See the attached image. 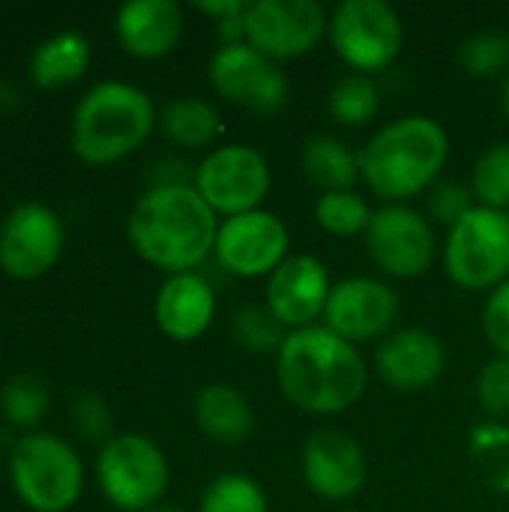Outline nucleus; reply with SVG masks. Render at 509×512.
Listing matches in <instances>:
<instances>
[{"instance_id":"obj_1","label":"nucleus","mask_w":509,"mask_h":512,"mask_svg":"<svg viewBox=\"0 0 509 512\" xmlns=\"http://www.w3.org/2000/svg\"><path fill=\"white\" fill-rule=\"evenodd\" d=\"M276 378L282 396L306 414H342L369 387V369L357 345L318 324L285 336L276 354Z\"/></svg>"},{"instance_id":"obj_2","label":"nucleus","mask_w":509,"mask_h":512,"mask_svg":"<svg viewBox=\"0 0 509 512\" xmlns=\"http://www.w3.org/2000/svg\"><path fill=\"white\" fill-rule=\"evenodd\" d=\"M216 234V213L195 186H153L135 201L126 219L132 249L168 276L195 273L213 252Z\"/></svg>"},{"instance_id":"obj_3","label":"nucleus","mask_w":509,"mask_h":512,"mask_svg":"<svg viewBox=\"0 0 509 512\" xmlns=\"http://www.w3.org/2000/svg\"><path fill=\"white\" fill-rule=\"evenodd\" d=\"M450 138L441 123L423 114L399 117L378 129L357 153L366 186L393 204L429 192L447 162Z\"/></svg>"},{"instance_id":"obj_4","label":"nucleus","mask_w":509,"mask_h":512,"mask_svg":"<svg viewBox=\"0 0 509 512\" xmlns=\"http://www.w3.org/2000/svg\"><path fill=\"white\" fill-rule=\"evenodd\" d=\"M153 99L129 81H99L75 105L69 141L81 162L111 165L135 153L156 126Z\"/></svg>"},{"instance_id":"obj_5","label":"nucleus","mask_w":509,"mask_h":512,"mask_svg":"<svg viewBox=\"0 0 509 512\" xmlns=\"http://www.w3.org/2000/svg\"><path fill=\"white\" fill-rule=\"evenodd\" d=\"M9 480L27 510L66 512L81 498L84 465L60 435L27 432L9 453Z\"/></svg>"},{"instance_id":"obj_6","label":"nucleus","mask_w":509,"mask_h":512,"mask_svg":"<svg viewBox=\"0 0 509 512\" xmlns=\"http://www.w3.org/2000/svg\"><path fill=\"white\" fill-rule=\"evenodd\" d=\"M168 459L147 435H111L96 456V480L111 507L123 512H147L168 489Z\"/></svg>"},{"instance_id":"obj_7","label":"nucleus","mask_w":509,"mask_h":512,"mask_svg":"<svg viewBox=\"0 0 509 512\" xmlns=\"http://www.w3.org/2000/svg\"><path fill=\"white\" fill-rule=\"evenodd\" d=\"M444 267L465 291H495L504 285L509 279V213L477 204L450 228Z\"/></svg>"},{"instance_id":"obj_8","label":"nucleus","mask_w":509,"mask_h":512,"mask_svg":"<svg viewBox=\"0 0 509 512\" xmlns=\"http://www.w3.org/2000/svg\"><path fill=\"white\" fill-rule=\"evenodd\" d=\"M336 54L360 75L387 69L405 42L399 12L384 0H342L327 24Z\"/></svg>"},{"instance_id":"obj_9","label":"nucleus","mask_w":509,"mask_h":512,"mask_svg":"<svg viewBox=\"0 0 509 512\" xmlns=\"http://www.w3.org/2000/svg\"><path fill=\"white\" fill-rule=\"evenodd\" d=\"M195 189L213 213H252L270 192V165L255 147L225 144L201 159L195 168Z\"/></svg>"},{"instance_id":"obj_10","label":"nucleus","mask_w":509,"mask_h":512,"mask_svg":"<svg viewBox=\"0 0 509 512\" xmlns=\"http://www.w3.org/2000/svg\"><path fill=\"white\" fill-rule=\"evenodd\" d=\"M66 228L57 210L24 201L0 222V270L12 279H39L63 255Z\"/></svg>"},{"instance_id":"obj_11","label":"nucleus","mask_w":509,"mask_h":512,"mask_svg":"<svg viewBox=\"0 0 509 512\" xmlns=\"http://www.w3.org/2000/svg\"><path fill=\"white\" fill-rule=\"evenodd\" d=\"M327 24L315 0H255L246 12V42L273 63L297 60L321 42Z\"/></svg>"},{"instance_id":"obj_12","label":"nucleus","mask_w":509,"mask_h":512,"mask_svg":"<svg viewBox=\"0 0 509 512\" xmlns=\"http://www.w3.org/2000/svg\"><path fill=\"white\" fill-rule=\"evenodd\" d=\"M369 255L393 279H417L435 261V231L429 216L408 204H387L366 228Z\"/></svg>"},{"instance_id":"obj_13","label":"nucleus","mask_w":509,"mask_h":512,"mask_svg":"<svg viewBox=\"0 0 509 512\" xmlns=\"http://www.w3.org/2000/svg\"><path fill=\"white\" fill-rule=\"evenodd\" d=\"M207 75L222 99L243 105L255 114H276L288 102L285 72L279 69V63L255 51L249 42L222 45L210 57Z\"/></svg>"},{"instance_id":"obj_14","label":"nucleus","mask_w":509,"mask_h":512,"mask_svg":"<svg viewBox=\"0 0 509 512\" xmlns=\"http://www.w3.org/2000/svg\"><path fill=\"white\" fill-rule=\"evenodd\" d=\"M213 252L222 270L234 276H270L288 258V228L279 216L267 210L228 216L219 225Z\"/></svg>"},{"instance_id":"obj_15","label":"nucleus","mask_w":509,"mask_h":512,"mask_svg":"<svg viewBox=\"0 0 509 512\" xmlns=\"http://www.w3.org/2000/svg\"><path fill=\"white\" fill-rule=\"evenodd\" d=\"M396 318H399L396 291L372 276H351L333 285L324 309V327L348 339L351 345L375 342L378 336H387Z\"/></svg>"},{"instance_id":"obj_16","label":"nucleus","mask_w":509,"mask_h":512,"mask_svg":"<svg viewBox=\"0 0 509 512\" xmlns=\"http://www.w3.org/2000/svg\"><path fill=\"white\" fill-rule=\"evenodd\" d=\"M330 273L315 255H288L267 279V309L291 333L315 327L330 300Z\"/></svg>"},{"instance_id":"obj_17","label":"nucleus","mask_w":509,"mask_h":512,"mask_svg":"<svg viewBox=\"0 0 509 512\" xmlns=\"http://www.w3.org/2000/svg\"><path fill=\"white\" fill-rule=\"evenodd\" d=\"M306 486L324 501H351L366 486L363 447L339 429H318L303 444Z\"/></svg>"},{"instance_id":"obj_18","label":"nucleus","mask_w":509,"mask_h":512,"mask_svg":"<svg viewBox=\"0 0 509 512\" xmlns=\"http://www.w3.org/2000/svg\"><path fill=\"white\" fill-rule=\"evenodd\" d=\"M447 366L444 345L435 333L423 327H405L390 336L375 351V369L384 384L402 393H417L432 387Z\"/></svg>"},{"instance_id":"obj_19","label":"nucleus","mask_w":509,"mask_h":512,"mask_svg":"<svg viewBox=\"0 0 509 512\" xmlns=\"http://www.w3.org/2000/svg\"><path fill=\"white\" fill-rule=\"evenodd\" d=\"M216 312V291L201 273L168 276L156 294V324L174 342H195L204 336Z\"/></svg>"},{"instance_id":"obj_20","label":"nucleus","mask_w":509,"mask_h":512,"mask_svg":"<svg viewBox=\"0 0 509 512\" xmlns=\"http://www.w3.org/2000/svg\"><path fill=\"white\" fill-rule=\"evenodd\" d=\"M114 30L129 54L156 60L177 48L183 36V12L174 0H129L117 9Z\"/></svg>"},{"instance_id":"obj_21","label":"nucleus","mask_w":509,"mask_h":512,"mask_svg":"<svg viewBox=\"0 0 509 512\" xmlns=\"http://www.w3.org/2000/svg\"><path fill=\"white\" fill-rule=\"evenodd\" d=\"M195 423L216 444H243L255 432L249 399L231 384H207L195 396Z\"/></svg>"},{"instance_id":"obj_22","label":"nucleus","mask_w":509,"mask_h":512,"mask_svg":"<svg viewBox=\"0 0 509 512\" xmlns=\"http://www.w3.org/2000/svg\"><path fill=\"white\" fill-rule=\"evenodd\" d=\"M90 39L78 30H60L42 39L30 54V78L39 87H63L78 81L90 66Z\"/></svg>"},{"instance_id":"obj_23","label":"nucleus","mask_w":509,"mask_h":512,"mask_svg":"<svg viewBox=\"0 0 509 512\" xmlns=\"http://www.w3.org/2000/svg\"><path fill=\"white\" fill-rule=\"evenodd\" d=\"M156 123L171 144L189 147V150H201V147L213 144L222 132L219 111L210 102L195 99V96L171 99L168 105H162Z\"/></svg>"},{"instance_id":"obj_24","label":"nucleus","mask_w":509,"mask_h":512,"mask_svg":"<svg viewBox=\"0 0 509 512\" xmlns=\"http://www.w3.org/2000/svg\"><path fill=\"white\" fill-rule=\"evenodd\" d=\"M300 165H303V174L309 177V183L321 186L324 192H351L360 177L357 153H351L333 135L309 138L300 153Z\"/></svg>"},{"instance_id":"obj_25","label":"nucleus","mask_w":509,"mask_h":512,"mask_svg":"<svg viewBox=\"0 0 509 512\" xmlns=\"http://www.w3.org/2000/svg\"><path fill=\"white\" fill-rule=\"evenodd\" d=\"M468 456L492 492L509 495V426L501 420H483L471 429L468 438Z\"/></svg>"},{"instance_id":"obj_26","label":"nucleus","mask_w":509,"mask_h":512,"mask_svg":"<svg viewBox=\"0 0 509 512\" xmlns=\"http://www.w3.org/2000/svg\"><path fill=\"white\" fill-rule=\"evenodd\" d=\"M327 108H330V117L336 123H342V126H363L381 108L378 84L372 81V75L351 72V75H345L342 81L333 84V90L327 96Z\"/></svg>"},{"instance_id":"obj_27","label":"nucleus","mask_w":509,"mask_h":512,"mask_svg":"<svg viewBox=\"0 0 509 512\" xmlns=\"http://www.w3.org/2000/svg\"><path fill=\"white\" fill-rule=\"evenodd\" d=\"M48 405L51 396L45 381L30 372H18L0 387V414L18 429H33L48 414Z\"/></svg>"},{"instance_id":"obj_28","label":"nucleus","mask_w":509,"mask_h":512,"mask_svg":"<svg viewBox=\"0 0 509 512\" xmlns=\"http://www.w3.org/2000/svg\"><path fill=\"white\" fill-rule=\"evenodd\" d=\"M315 222L333 237H357L369 228L372 210L363 195L351 192H324L315 201Z\"/></svg>"},{"instance_id":"obj_29","label":"nucleus","mask_w":509,"mask_h":512,"mask_svg":"<svg viewBox=\"0 0 509 512\" xmlns=\"http://www.w3.org/2000/svg\"><path fill=\"white\" fill-rule=\"evenodd\" d=\"M471 192L480 207L504 210L509 207V141H498L480 153L471 171Z\"/></svg>"},{"instance_id":"obj_30","label":"nucleus","mask_w":509,"mask_h":512,"mask_svg":"<svg viewBox=\"0 0 509 512\" xmlns=\"http://www.w3.org/2000/svg\"><path fill=\"white\" fill-rule=\"evenodd\" d=\"M198 512H267V495L246 474H219L204 489Z\"/></svg>"},{"instance_id":"obj_31","label":"nucleus","mask_w":509,"mask_h":512,"mask_svg":"<svg viewBox=\"0 0 509 512\" xmlns=\"http://www.w3.org/2000/svg\"><path fill=\"white\" fill-rule=\"evenodd\" d=\"M459 63L471 78H495L509 69V36L480 30L459 45Z\"/></svg>"},{"instance_id":"obj_32","label":"nucleus","mask_w":509,"mask_h":512,"mask_svg":"<svg viewBox=\"0 0 509 512\" xmlns=\"http://www.w3.org/2000/svg\"><path fill=\"white\" fill-rule=\"evenodd\" d=\"M231 330H234V339L249 348V351H276L282 348L288 330L276 321V315L267 309V306H246L234 315L231 321Z\"/></svg>"},{"instance_id":"obj_33","label":"nucleus","mask_w":509,"mask_h":512,"mask_svg":"<svg viewBox=\"0 0 509 512\" xmlns=\"http://www.w3.org/2000/svg\"><path fill=\"white\" fill-rule=\"evenodd\" d=\"M474 207H477V198H474L471 186H465L459 180L435 183L429 189V195H426L429 219L438 222V225H447V228H453L459 219H465Z\"/></svg>"},{"instance_id":"obj_34","label":"nucleus","mask_w":509,"mask_h":512,"mask_svg":"<svg viewBox=\"0 0 509 512\" xmlns=\"http://www.w3.org/2000/svg\"><path fill=\"white\" fill-rule=\"evenodd\" d=\"M477 402L492 420L509 417V357H495L480 369L477 378Z\"/></svg>"},{"instance_id":"obj_35","label":"nucleus","mask_w":509,"mask_h":512,"mask_svg":"<svg viewBox=\"0 0 509 512\" xmlns=\"http://www.w3.org/2000/svg\"><path fill=\"white\" fill-rule=\"evenodd\" d=\"M483 333L492 342V348H498L501 357H509V279L504 285H498L486 300Z\"/></svg>"},{"instance_id":"obj_36","label":"nucleus","mask_w":509,"mask_h":512,"mask_svg":"<svg viewBox=\"0 0 509 512\" xmlns=\"http://www.w3.org/2000/svg\"><path fill=\"white\" fill-rule=\"evenodd\" d=\"M72 423L84 438H108L111 432V411L108 402L96 393H81L72 402Z\"/></svg>"},{"instance_id":"obj_37","label":"nucleus","mask_w":509,"mask_h":512,"mask_svg":"<svg viewBox=\"0 0 509 512\" xmlns=\"http://www.w3.org/2000/svg\"><path fill=\"white\" fill-rule=\"evenodd\" d=\"M201 15H210L216 24L219 21H228V18H240V15H246L249 12V0H198V3H192Z\"/></svg>"},{"instance_id":"obj_38","label":"nucleus","mask_w":509,"mask_h":512,"mask_svg":"<svg viewBox=\"0 0 509 512\" xmlns=\"http://www.w3.org/2000/svg\"><path fill=\"white\" fill-rule=\"evenodd\" d=\"M18 102H21V93H18V87L0 78V111H12Z\"/></svg>"},{"instance_id":"obj_39","label":"nucleus","mask_w":509,"mask_h":512,"mask_svg":"<svg viewBox=\"0 0 509 512\" xmlns=\"http://www.w3.org/2000/svg\"><path fill=\"white\" fill-rule=\"evenodd\" d=\"M501 108H504V114H507L509 120V72L504 75V84H501Z\"/></svg>"},{"instance_id":"obj_40","label":"nucleus","mask_w":509,"mask_h":512,"mask_svg":"<svg viewBox=\"0 0 509 512\" xmlns=\"http://www.w3.org/2000/svg\"><path fill=\"white\" fill-rule=\"evenodd\" d=\"M147 512H183V510H156V507H153V510H147Z\"/></svg>"}]
</instances>
